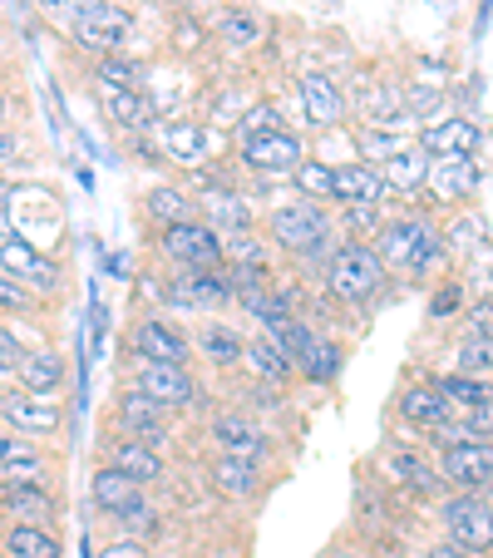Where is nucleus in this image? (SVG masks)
I'll list each match as a JSON object with an SVG mask.
<instances>
[{
	"instance_id": "1",
	"label": "nucleus",
	"mask_w": 493,
	"mask_h": 558,
	"mask_svg": "<svg viewBox=\"0 0 493 558\" xmlns=\"http://www.w3.org/2000/svg\"><path fill=\"white\" fill-rule=\"evenodd\" d=\"M321 282L341 306H370L375 296H385L390 272H385V263L375 257L370 243H341L336 257L325 263Z\"/></svg>"
},
{
	"instance_id": "2",
	"label": "nucleus",
	"mask_w": 493,
	"mask_h": 558,
	"mask_svg": "<svg viewBox=\"0 0 493 558\" xmlns=\"http://www.w3.org/2000/svg\"><path fill=\"white\" fill-rule=\"evenodd\" d=\"M444 544L464 548L473 558H493V505L489 495H444L440 499Z\"/></svg>"
},
{
	"instance_id": "3",
	"label": "nucleus",
	"mask_w": 493,
	"mask_h": 558,
	"mask_svg": "<svg viewBox=\"0 0 493 558\" xmlns=\"http://www.w3.org/2000/svg\"><path fill=\"white\" fill-rule=\"evenodd\" d=\"M64 405L54 396H30L21 386H0V425L5 430H21L25 440H60L64 430Z\"/></svg>"
},
{
	"instance_id": "4",
	"label": "nucleus",
	"mask_w": 493,
	"mask_h": 558,
	"mask_svg": "<svg viewBox=\"0 0 493 558\" xmlns=\"http://www.w3.org/2000/svg\"><path fill=\"white\" fill-rule=\"evenodd\" d=\"M124 386L144 390V396H153L158 405H169L173 415L178 411H193V405L202 401V386L198 376H193L188 366H169V361H148V356H134V366H128V380Z\"/></svg>"
},
{
	"instance_id": "5",
	"label": "nucleus",
	"mask_w": 493,
	"mask_h": 558,
	"mask_svg": "<svg viewBox=\"0 0 493 558\" xmlns=\"http://www.w3.org/2000/svg\"><path fill=\"white\" fill-rule=\"evenodd\" d=\"M158 253L169 257L178 272H222V267H227V257H222V238L202 218L178 222V228H163L158 232Z\"/></svg>"
},
{
	"instance_id": "6",
	"label": "nucleus",
	"mask_w": 493,
	"mask_h": 558,
	"mask_svg": "<svg viewBox=\"0 0 493 558\" xmlns=\"http://www.w3.org/2000/svg\"><path fill=\"white\" fill-rule=\"evenodd\" d=\"M325 232H331V208L311 203V198L282 203V208H272V218H267L272 247H282V253H292V257H301L311 243H321Z\"/></svg>"
},
{
	"instance_id": "7",
	"label": "nucleus",
	"mask_w": 493,
	"mask_h": 558,
	"mask_svg": "<svg viewBox=\"0 0 493 558\" xmlns=\"http://www.w3.org/2000/svg\"><path fill=\"white\" fill-rule=\"evenodd\" d=\"M0 272L15 277L21 287H30L35 296H60L64 292V267L50 253H40L35 243H25L21 232L0 238Z\"/></svg>"
},
{
	"instance_id": "8",
	"label": "nucleus",
	"mask_w": 493,
	"mask_h": 558,
	"mask_svg": "<svg viewBox=\"0 0 493 558\" xmlns=\"http://www.w3.org/2000/svg\"><path fill=\"white\" fill-rule=\"evenodd\" d=\"M158 302L173 306V312H198V316L222 312V306H232L227 267H222V272H173V277H163Z\"/></svg>"
},
{
	"instance_id": "9",
	"label": "nucleus",
	"mask_w": 493,
	"mask_h": 558,
	"mask_svg": "<svg viewBox=\"0 0 493 558\" xmlns=\"http://www.w3.org/2000/svg\"><path fill=\"white\" fill-rule=\"evenodd\" d=\"M114 430L128 435V440H144V445H153V450H163V440H169V430H173V411L169 405H158L153 396H144V390L119 386Z\"/></svg>"
},
{
	"instance_id": "10",
	"label": "nucleus",
	"mask_w": 493,
	"mask_h": 558,
	"mask_svg": "<svg viewBox=\"0 0 493 558\" xmlns=\"http://www.w3.org/2000/svg\"><path fill=\"white\" fill-rule=\"evenodd\" d=\"M440 474L454 495H489L493 489V440H454L440 450Z\"/></svg>"
},
{
	"instance_id": "11",
	"label": "nucleus",
	"mask_w": 493,
	"mask_h": 558,
	"mask_svg": "<svg viewBox=\"0 0 493 558\" xmlns=\"http://www.w3.org/2000/svg\"><path fill=\"white\" fill-rule=\"evenodd\" d=\"M128 31H134V15H128V5H95V11L74 15L70 21V40L79 45V50H89L95 60H104V54H119L128 40Z\"/></svg>"
},
{
	"instance_id": "12",
	"label": "nucleus",
	"mask_w": 493,
	"mask_h": 558,
	"mask_svg": "<svg viewBox=\"0 0 493 558\" xmlns=\"http://www.w3.org/2000/svg\"><path fill=\"white\" fill-rule=\"evenodd\" d=\"M430 232H434L430 213H399V218L380 222L370 247H375V257L385 263V272H409V263H415V253H420V243Z\"/></svg>"
},
{
	"instance_id": "13",
	"label": "nucleus",
	"mask_w": 493,
	"mask_h": 558,
	"mask_svg": "<svg viewBox=\"0 0 493 558\" xmlns=\"http://www.w3.org/2000/svg\"><path fill=\"white\" fill-rule=\"evenodd\" d=\"M237 158H242V169L267 173V179H292L296 163L306 158V144H301V134H292V129H272V134L242 138Z\"/></svg>"
},
{
	"instance_id": "14",
	"label": "nucleus",
	"mask_w": 493,
	"mask_h": 558,
	"mask_svg": "<svg viewBox=\"0 0 493 558\" xmlns=\"http://www.w3.org/2000/svg\"><path fill=\"white\" fill-rule=\"evenodd\" d=\"M128 351H134V356H148V361H169V366H188L193 337L178 327V322H169L163 312H148V316H138L134 331H128Z\"/></svg>"
},
{
	"instance_id": "15",
	"label": "nucleus",
	"mask_w": 493,
	"mask_h": 558,
	"mask_svg": "<svg viewBox=\"0 0 493 558\" xmlns=\"http://www.w3.org/2000/svg\"><path fill=\"white\" fill-rule=\"evenodd\" d=\"M0 485H54L50 450L0 425Z\"/></svg>"
},
{
	"instance_id": "16",
	"label": "nucleus",
	"mask_w": 493,
	"mask_h": 558,
	"mask_svg": "<svg viewBox=\"0 0 493 558\" xmlns=\"http://www.w3.org/2000/svg\"><path fill=\"white\" fill-rule=\"evenodd\" d=\"M193 203H198V218L208 222L218 238H232V232H257V213L252 203L242 198L237 189H227V183H212L202 179V189L193 193Z\"/></svg>"
},
{
	"instance_id": "17",
	"label": "nucleus",
	"mask_w": 493,
	"mask_h": 558,
	"mask_svg": "<svg viewBox=\"0 0 493 558\" xmlns=\"http://www.w3.org/2000/svg\"><path fill=\"white\" fill-rule=\"evenodd\" d=\"M208 435H212V445H218V454H232V460L262 464L267 454H272V435H267L247 411H237V405H232V411H218V415H212Z\"/></svg>"
},
{
	"instance_id": "18",
	"label": "nucleus",
	"mask_w": 493,
	"mask_h": 558,
	"mask_svg": "<svg viewBox=\"0 0 493 558\" xmlns=\"http://www.w3.org/2000/svg\"><path fill=\"white\" fill-rule=\"evenodd\" d=\"M380 464H385V480L395 489H405V495L415 499H444V474L440 464H430L420 450H409V445H390V450H380Z\"/></svg>"
},
{
	"instance_id": "19",
	"label": "nucleus",
	"mask_w": 493,
	"mask_h": 558,
	"mask_svg": "<svg viewBox=\"0 0 493 558\" xmlns=\"http://www.w3.org/2000/svg\"><path fill=\"white\" fill-rule=\"evenodd\" d=\"M395 415L409 425V430H420V435H434V430H444V425L454 421L449 401H444V390L434 386V380H415V386L399 390Z\"/></svg>"
},
{
	"instance_id": "20",
	"label": "nucleus",
	"mask_w": 493,
	"mask_h": 558,
	"mask_svg": "<svg viewBox=\"0 0 493 558\" xmlns=\"http://www.w3.org/2000/svg\"><path fill=\"white\" fill-rule=\"evenodd\" d=\"M420 148L430 158H473L483 148V129H479V119H469V114L434 119V124L420 129Z\"/></svg>"
},
{
	"instance_id": "21",
	"label": "nucleus",
	"mask_w": 493,
	"mask_h": 558,
	"mask_svg": "<svg viewBox=\"0 0 493 558\" xmlns=\"http://www.w3.org/2000/svg\"><path fill=\"white\" fill-rule=\"evenodd\" d=\"M0 514L5 524H60V495L54 485H0Z\"/></svg>"
},
{
	"instance_id": "22",
	"label": "nucleus",
	"mask_w": 493,
	"mask_h": 558,
	"mask_svg": "<svg viewBox=\"0 0 493 558\" xmlns=\"http://www.w3.org/2000/svg\"><path fill=\"white\" fill-rule=\"evenodd\" d=\"M193 351L208 361L212 371H237L242 351H247V337H242L237 322H218V316H202L198 331H193Z\"/></svg>"
},
{
	"instance_id": "23",
	"label": "nucleus",
	"mask_w": 493,
	"mask_h": 558,
	"mask_svg": "<svg viewBox=\"0 0 493 558\" xmlns=\"http://www.w3.org/2000/svg\"><path fill=\"white\" fill-rule=\"evenodd\" d=\"M296 95H301V114L311 129H341V119H346V95H341V85L331 74H321V70L301 74Z\"/></svg>"
},
{
	"instance_id": "24",
	"label": "nucleus",
	"mask_w": 493,
	"mask_h": 558,
	"mask_svg": "<svg viewBox=\"0 0 493 558\" xmlns=\"http://www.w3.org/2000/svg\"><path fill=\"white\" fill-rule=\"evenodd\" d=\"M104 464L119 474H128V480H138V485H158L163 474H169V464H163V450H153V445L144 440H128V435H119V440H104Z\"/></svg>"
},
{
	"instance_id": "25",
	"label": "nucleus",
	"mask_w": 493,
	"mask_h": 558,
	"mask_svg": "<svg viewBox=\"0 0 493 558\" xmlns=\"http://www.w3.org/2000/svg\"><path fill=\"white\" fill-rule=\"evenodd\" d=\"M89 499H95L99 514H109V519L119 524L124 514H134V509L144 505L148 489L138 485V480H128V474H119V470H109V464H99L95 480H89Z\"/></svg>"
},
{
	"instance_id": "26",
	"label": "nucleus",
	"mask_w": 493,
	"mask_h": 558,
	"mask_svg": "<svg viewBox=\"0 0 493 558\" xmlns=\"http://www.w3.org/2000/svg\"><path fill=\"white\" fill-rule=\"evenodd\" d=\"M424 189L434 193V203L459 208V203H469L473 193H479V163H473V158H430Z\"/></svg>"
},
{
	"instance_id": "27",
	"label": "nucleus",
	"mask_w": 493,
	"mask_h": 558,
	"mask_svg": "<svg viewBox=\"0 0 493 558\" xmlns=\"http://www.w3.org/2000/svg\"><path fill=\"white\" fill-rule=\"evenodd\" d=\"M95 99H99V114H104V124L109 129H124V134H138V129H148V119H153V105L144 99V89L95 85Z\"/></svg>"
},
{
	"instance_id": "28",
	"label": "nucleus",
	"mask_w": 493,
	"mask_h": 558,
	"mask_svg": "<svg viewBox=\"0 0 493 558\" xmlns=\"http://www.w3.org/2000/svg\"><path fill=\"white\" fill-rule=\"evenodd\" d=\"M64 380H70V361H64V351H54V347H30L21 361V371H15V386L30 390V396H60Z\"/></svg>"
},
{
	"instance_id": "29",
	"label": "nucleus",
	"mask_w": 493,
	"mask_h": 558,
	"mask_svg": "<svg viewBox=\"0 0 493 558\" xmlns=\"http://www.w3.org/2000/svg\"><path fill=\"white\" fill-rule=\"evenodd\" d=\"M242 366H247V376H252V380H267V386H286V380H296V361L286 356V347L272 337V331L247 337Z\"/></svg>"
},
{
	"instance_id": "30",
	"label": "nucleus",
	"mask_w": 493,
	"mask_h": 558,
	"mask_svg": "<svg viewBox=\"0 0 493 558\" xmlns=\"http://www.w3.org/2000/svg\"><path fill=\"white\" fill-rule=\"evenodd\" d=\"M385 193L390 189H385V179H380V169H370L360 158L336 163V203L341 208H380Z\"/></svg>"
},
{
	"instance_id": "31",
	"label": "nucleus",
	"mask_w": 493,
	"mask_h": 558,
	"mask_svg": "<svg viewBox=\"0 0 493 558\" xmlns=\"http://www.w3.org/2000/svg\"><path fill=\"white\" fill-rule=\"evenodd\" d=\"M208 480H212V489H218L222 499H237V505H247V499H257L267 489L262 464L232 460V454H218V460L208 464Z\"/></svg>"
},
{
	"instance_id": "32",
	"label": "nucleus",
	"mask_w": 493,
	"mask_h": 558,
	"mask_svg": "<svg viewBox=\"0 0 493 558\" xmlns=\"http://www.w3.org/2000/svg\"><path fill=\"white\" fill-rule=\"evenodd\" d=\"M158 144L183 169H202L208 163V124H198V119H163Z\"/></svg>"
},
{
	"instance_id": "33",
	"label": "nucleus",
	"mask_w": 493,
	"mask_h": 558,
	"mask_svg": "<svg viewBox=\"0 0 493 558\" xmlns=\"http://www.w3.org/2000/svg\"><path fill=\"white\" fill-rule=\"evenodd\" d=\"M0 554L5 558H64V538H60V529H45V524H5Z\"/></svg>"
},
{
	"instance_id": "34",
	"label": "nucleus",
	"mask_w": 493,
	"mask_h": 558,
	"mask_svg": "<svg viewBox=\"0 0 493 558\" xmlns=\"http://www.w3.org/2000/svg\"><path fill=\"white\" fill-rule=\"evenodd\" d=\"M380 179H385V189L390 193H420L424 189V179H430V154H424L420 144H405V148H395V154L380 163Z\"/></svg>"
},
{
	"instance_id": "35",
	"label": "nucleus",
	"mask_w": 493,
	"mask_h": 558,
	"mask_svg": "<svg viewBox=\"0 0 493 558\" xmlns=\"http://www.w3.org/2000/svg\"><path fill=\"white\" fill-rule=\"evenodd\" d=\"M144 213H148V222H158V232H163V228H178V222L198 218V203H193V193L178 189V183H153V189L144 193Z\"/></svg>"
},
{
	"instance_id": "36",
	"label": "nucleus",
	"mask_w": 493,
	"mask_h": 558,
	"mask_svg": "<svg viewBox=\"0 0 493 558\" xmlns=\"http://www.w3.org/2000/svg\"><path fill=\"white\" fill-rule=\"evenodd\" d=\"M434 386L444 390V401H449L454 415H473V411H483V405L493 401V380L464 376V371H454V376H434Z\"/></svg>"
},
{
	"instance_id": "37",
	"label": "nucleus",
	"mask_w": 493,
	"mask_h": 558,
	"mask_svg": "<svg viewBox=\"0 0 493 558\" xmlns=\"http://www.w3.org/2000/svg\"><path fill=\"white\" fill-rule=\"evenodd\" d=\"M399 129H415V119H395V124H360V129H356V154H360V163L380 169V163H385L395 148H405Z\"/></svg>"
},
{
	"instance_id": "38",
	"label": "nucleus",
	"mask_w": 493,
	"mask_h": 558,
	"mask_svg": "<svg viewBox=\"0 0 493 558\" xmlns=\"http://www.w3.org/2000/svg\"><path fill=\"white\" fill-rule=\"evenodd\" d=\"M292 183H296V193L311 203H336V163H325V158H301Z\"/></svg>"
},
{
	"instance_id": "39",
	"label": "nucleus",
	"mask_w": 493,
	"mask_h": 558,
	"mask_svg": "<svg viewBox=\"0 0 493 558\" xmlns=\"http://www.w3.org/2000/svg\"><path fill=\"white\" fill-rule=\"evenodd\" d=\"M222 257L227 267H272V243H262L257 232H232L222 238Z\"/></svg>"
},
{
	"instance_id": "40",
	"label": "nucleus",
	"mask_w": 493,
	"mask_h": 558,
	"mask_svg": "<svg viewBox=\"0 0 493 558\" xmlns=\"http://www.w3.org/2000/svg\"><path fill=\"white\" fill-rule=\"evenodd\" d=\"M454 361H459L464 376H493V337H459L454 347Z\"/></svg>"
},
{
	"instance_id": "41",
	"label": "nucleus",
	"mask_w": 493,
	"mask_h": 558,
	"mask_svg": "<svg viewBox=\"0 0 493 558\" xmlns=\"http://www.w3.org/2000/svg\"><path fill=\"white\" fill-rule=\"evenodd\" d=\"M218 35H222V45H232V50H247V45H257V35H262V21L247 11H227L218 25Z\"/></svg>"
},
{
	"instance_id": "42",
	"label": "nucleus",
	"mask_w": 493,
	"mask_h": 558,
	"mask_svg": "<svg viewBox=\"0 0 493 558\" xmlns=\"http://www.w3.org/2000/svg\"><path fill=\"white\" fill-rule=\"evenodd\" d=\"M440 105H444V89L440 85H409V95H405V114L415 119V124H434V114H440Z\"/></svg>"
},
{
	"instance_id": "43",
	"label": "nucleus",
	"mask_w": 493,
	"mask_h": 558,
	"mask_svg": "<svg viewBox=\"0 0 493 558\" xmlns=\"http://www.w3.org/2000/svg\"><path fill=\"white\" fill-rule=\"evenodd\" d=\"M35 312H40V296L0 272V316H35Z\"/></svg>"
},
{
	"instance_id": "44",
	"label": "nucleus",
	"mask_w": 493,
	"mask_h": 558,
	"mask_svg": "<svg viewBox=\"0 0 493 558\" xmlns=\"http://www.w3.org/2000/svg\"><path fill=\"white\" fill-rule=\"evenodd\" d=\"M25 341L15 337V327L0 316V386H15V371H21V361H25Z\"/></svg>"
},
{
	"instance_id": "45",
	"label": "nucleus",
	"mask_w": 493,
	"mask_h": 558,
	"mask_svg": "<svg viewBox=\"0 0 493 558\" xmlns=\"http://www.w3.org/2000/svg\"><path fill=\"white\" fill-rule=\"evenodd\" d=\"M95 74H99V85H128V89L144 85V64H138V60H124V54H104Z\"/></svg>"
},
{
	"instance_id": "46",
	"label": "nucleus",
	"mask_w": 493,
	"mask_h": 558,
	"mask_svg": "<svg viewBox=\"0 0 493 558\" xmlns=\"http://www.w3.org/2000/svg\"><path fill=\"white\" fill-rule=\"evenodd\" d=\"M272 129H286V124H282V109H276L272 99L252 105L247 114L237 119V138H257V134H272Z\"/></svg>"
},
{
	"instance_id": "47",
	"label": "nucleus",
	"mask_w": 493,
	"mask_h": 558,
	"mask_svg": "<svg viewBox=\"0 0 493 558\" xmlns=\"http://www.w3.org/2000/svg\"><path fill=\"white\" fill-rule=\"evenodd\" d=\"M464 306V287L459 282H444L440 292L430 296V322H444V316H454Z\"/></svg>"
},
{
	"instance_id": "48",
	"label": "nucleus",
	"mask_w": 493,
	"mask_h": 558,
	"mask_svg": "<svg viewBox=\"0 0 493 558\" xmlns=\"http://www.w3.org/2000/svg\"><path fill=\"white\" fill-rule=\"evenodd\" d=\"M464 337H493V302L489 296L464 312Z\"/></svg>"
},
{
	"instance_id": "49",
	"label": "nucleus",
	"mask_w": 493,
	"mask_h": 558,
	"mask_svg": "<svg viewBox=\"0 0 493 558\" xmlns=\"http://www.w3.org/2000/svg\"><path fill=\"white\" fill-rule=\"evenodd\" d=\"M479 238H483V222L469 218V213H464V218L444 232V243H459V247H479Z\"/></svg>"
},
{
	"instance_id": "50",
	"label": "nucleus",
	"mask_w": 493,
	"mask_h": 558,
	"mask_svg": "<svg viewBox=\"0 0 493 558\" xmlns=\"http://www.w3.org/2000/svg\"><path fill=\"white\" fill-rule=\"evenodd\" d=\"M95 5H104V0H40V11H50V15H85V11H95Z\"/></svg>"
},
{
	"instance_id": "51",
	"label": "nucleus",
	"mask_w": 493,
	"mask_h": 558,
	"mask_svg": "<svg viewBox=\"0 0 493 558\" xmlns=\"http://www.w3.org/2000/svg\"><path fill=\"white\" fill-rule=\"evenodd\" d=\"M104 558H148V548L138 544V538H114V544L104 548Z\"/></svg>"
},
{
	"instance_id": "52",
	"label": "nucleus",
	"mask_w": 493,
	"mask_h": 558,
	"mask_svg": "<svg viewBox=\"0 0 493 558\" xmlns=\"http://www.w3.org/2000/svg\"><path fill=\"white\" fill-rule=\"evenodd\" d=\"M11 198H15V189L0 179V238H11V232H15V222H11Z\"/></svg>"
},
{
	"instance_id": "53",
	"label": "nucleus",
	"mask_w": 493,
	"mask_h": 558,
	"mask_svg": "<svg viewBox=\"0 0 493 558\" xmlns=\"http://www.w3.org/2000/svg\"><path fill=\"white\" fill-rule=\"evenodd\" d=\"M15 154H21V138H15V134H11V129L0 124V169H5V163H11V158H15Z\"/></svg>"
},
{
	"instance_id": "54",
	"label": "nucleus",
	"mask_w": 493,
	"mask_h": 558,
	"mask_svg": "<svg viewBox=\"0 0 493 558\" xmlns=\"http://www.w3.org/2000/svg\"><path fill=\"white\" fill-rule=\"evenodd\" d=\"M420 558H473V554H464V548H454V544H430Z\"/></svg>"
},
{
	"instance_id": "55",
	"label": "nucleus",
	"mask_w": 493,
	"mask_h": 558,
	"mask_svg": "<svg viewBox=\"0 0 493 558\" xmlns=\"http://www.w3.org/2000/svg\"><path fill=\"white\" fill-rule=\"evenodd\" d=\"M5 114H11V99L0 95V124H5Z\"/></svg>"
}]
</instances>
